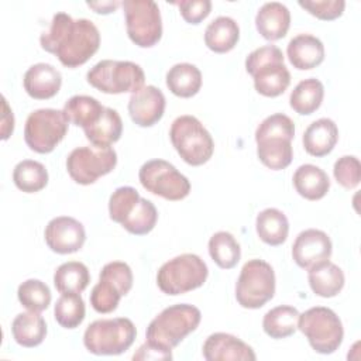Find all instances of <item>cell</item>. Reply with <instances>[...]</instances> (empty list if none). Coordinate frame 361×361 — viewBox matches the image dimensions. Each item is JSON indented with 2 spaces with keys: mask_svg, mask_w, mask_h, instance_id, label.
Wrapping results in <instances>:
<instances>
[{
  "mask_svg": "<svg viewBox=\"0 0 361 361\" xmlns=\"http://www.w3.org/2000/svg\"><path fill=\"white\" fill-rule=\"evenodd\" d=\"M39 44L44 51L56 55L63 66L78 68L97 52L100 32L87 18L73 20L66 13H56L49 30L41 34Z\"/></svg>",
  "mask_w": 361,
  "mask_h": 361,
  "instance_id": "cell-1",
  "label": "cell"
},
{
  "mask_svg": "<svg viewBox=\"0 0 361 361\" xmlns=\"http://www.w3.org/2000/svg\"><path fill=\"white\" fill-rule=\"evenodd\" d=\"M295 124L283 113H275L261 121L255 130L257 155L272 171H281L290 165L293 158L292 140Z\"/></svg>",
  "mask_w": 361,
  "mask_h": 361,
  "instance_id": "cell-2",
  "label": "cell"
},
{
  "mask_svg": "<svg viewBox=\"0 0 361 361\" xmlns=\"http://www.w3.org/2000/svg\"><path fill=\"white\" fill-rule=\"evenodd\" d=\"M200 319L202 313L196 306L188 303L172 305L151 320L145 338L151 344L172 351L188 334L197 329Z\"/></svg>",
  "mask_w": 361,
  "mask_h": 361,
  "instance_id": "cell-3",
  "label": "cell"
},
{
  "mask_svg": "<svg viewBox=\"0 0 361 361\" xmlns=\"http://www.w3.org/2000/svg\"><path fill=\"white\" fill-rule=\"evenodd\" d=\"M245 71L252 76L255 90L265 97L282 94L290 83L283 54L276 45H264L254 49L245 59Z\"/></svg>",
  "mask_w": 361,
  "mask_h": 361,
  "instance_id": "cell-4",
  "label": "cell"
},
{
  "mask_svg": "<svg viewBox=\"0 0 361 361\" xmlns=\"http://www.w3.org/2000/svg\"><path fill=\"white\" fill-rule=\"evenodd\" d=\"M135 336L137 329L127 317L99 319L85 330L83 344L94 355H118L133 345Z\"/></svg>",
  "mask_w": 361,
  "mask_h": 361,
  "instance_id": "cell-5",
  "label": "cell"
},
{
  "mask_svg": "<svg viewBox=\"0 0 361 361\" xmlns=\"http://www.w3.org/2000/svg\"><path fill=\"white\" fill-rule=\"evenodd\" d=\"M169 138L180 158L192 166L206 164L213 155V138L195 116L176 117L171 126Z\"/></svg>",
  "mask_w": 361,
  "mask_h": 361,
  "instance_id": "cell-6",
  "label": "cell"
},
{
  "mask_svg": "<svg viewBox=\"0 0 361 361\" xmlns=\"http://www.w3.org/2000/svg\"><path fill=\"white\" fill-rule=\"evenodd\" d=\"M209 275L206 262L196 254H180L161 265L157 285L166 295H183L200 288Z\"/></svg>",
  "mask_w": 361,
  "mask_h": 361,
  "instance_id": "cell-7",
  "label": "cell"
},
{
  "mask_svg": "<svg viewBox=\"0 0 361 361\" xmlns=\"http://www.w3.org/2000/svg\"><path fill=\"white\" fill-rule=\"evenodd\" d=\"M87 83L107 94L135 93L144 87L145 75L138 63L131 61L103 59L87 71Z\"/></svg>",
  "mask_w": 361,
  "mask_h": 361,
  "instance_id": "cell-8",
  "label": "cell"
},
{
  "mask_svg": "<svg viewBox=\"0 0 361 361\" xmlns=\"http://www.w3.org/2000/svg\"><path fill=\"white\" fill-rule=\"evenodd\" d=\"M298 329L319 354H333L343 343L344 329L340 317L329 307L316 306L299 314Z\"/></svg>",
  "mask_w": 361,
  "mask_h": 361,
  "instance_id": "cell-9",
  "label": "cell"
},
{
  "mask_svg": "<svg viewBox=\"0 0 361 361\" xmlns=\"http://www.w3.org/2000/svg\"><path fill=\"white\" fill-rule=\"evenodd\" d=\"M275 295V272L264 259L247 261L235 283V299L241 307L259 309Z\"/></svg>",
  "mask_w": 361,
  "mask_h": 361,
  "instance_id": "cell-10",
  "label": "cell"
},
{
  "mask_svg": "<svg viewBox=\"0 0 361 361\" xmlns=\"http://www.w3.org/2000/svg\"><path fill=\"white\" fill-rule=\"evenodd\" d=\"M69 121L63 110L38 109L30 113L24 127V140L30 149L49 154L65 138Z\"/></svg>",
  "mask_w": 361,
  "mask_h": 361,
  "instance_id": "cell-11",
  "label": "cell"
},
{
  "mask_svg": "<svg viewBox=\"0 0 361 361\" xmlns=\"http://www.w3.org/2000/svg\"><path fill=\"white\" fill-rule=\"evenodd\" d=\"M128 38L140 48H151L162 37L161 11L152 0H124L121 3Z\"/></svg>",
  "mask_w": 361,
  "mask_h": 361,
  "instance_id": "cell-12",
  "label": "cell"
},
{
  "mask_svg": "<svg viewBox=\"0 0 361 361\" xmlns=\"http://www.w3.org/2000/svg\"><path fill=\"white\" fill-rule=\"evenodd\" d=\"M133 288L131 268L121 261L106 264L99 275V282L90 292V305L97 313H111L117 309L121 296Z\"/></svg>",
  "mask_w": 361,
  "mask_h": 361,
  "instance_id": "cell-13",
  "label": "cell"
},
{
  "mask_svg": "<svg viewBox=\"0 0 361 361\" xmlns=\"http://www.w3.org/2000/svg\"><path fill=\"white\" fill-rule=\"evenodd\" d=\"M138 179L145 190L166 200H182L190 192L188 178L164 159H151L142 164Z\"/></svg>",
  "mask_w": 361,
  "mask_h": 361,
  "instance_id": "cell-14",
  "label": "cell"
},
{
  "mask_svg": "<svg viewBox=\"0 0 361 361\" xmlns=\"http://www.w3.org/2000/svg\"><path fill=\"white\" fill-rule=\"evenodd\" d=\"M117 165V154L111 147H79L66 158V171L79 185L94 183L99 178L110 173Z\"/></svg>",
  "mask_w": 361,
  "mask_h": 361,
  "instance_id": "cell-15",
  "label": "cell"
},
{
  "mask_svg": "<svg viewBox=\"0 0 361 361\" xmlns=\"http://www.w3.org/2000/svg\"><path fill=\"white\" fill-rule=\"evenodd\" d=\"M45 243L56 254H72L79 251L86 240L83 224L69 216L52 219L44 231Z\"/></svg>",
  "mask_w": 361,
  "mask_h": 361,
  "instance_id": "cell-16",
  "label": "cell"
},
{
  "mask_svg": "<svg viewBox=\"0 0 361 361\" xmlns=\"http://www.w3.org/2000/svg\"><path fill=\"white\" fill-rule=\"evenodd\" d=\"M333 251L330 237L317 228H307L298 234L292 245V258L298 267L310 269L316 264L330 259Z\"/></svg>",
  "mask_w": 361,
  "mask_h": 361,
  "instance_id": "cell-17",
  "label": "cell"
},
{
  "mask_svg": "<svg viewBox=\"0 0 361 361\" xmlns=\"http://www.w3.org/2000/svg\"><path fill=\"white\" fill-rule=\"evenodd\" d=\"M165 104L164 93L158 87L147 85L138 92L131 93L128 99V114L137 126L152 127L162 118Z\"/></svg>",
  "mask_w": 361,
  "mask_h": 361,
  "instance_id": "cell-18",
  "label": "cell"
},
{
  "mask_svg": "<svg viewBox=\"0 0 361 361\" xmlns=\"http://www.w3.org/2000/svg\"><path fill=\"white\" fill-rule=\"evenodd\" d=\"M202 353L207 361H254L257 358L247 343L228 333L210 334L203 344Z\"/></svg>",
  "mask_w": 361,
  "mask_h": 361,
  "instance_id": "cell-19",
  "label": "cell"
},
{
  "mask_svg": "<svg viewBox=\"0 0 361 361\" xmlns=\"http://www.w3.org/2000/svg\"><path fill=\"white\" fill-rule=\"evenodd\" d=\"M23 85L30 97L37 100H47L59 92L62 85V75L51 63L39 62L25 71Z\"/></svg>",
  "mask_w": 361,
  "mask_h": 361,
  "instance_id": "cell-20",
  "label": "cell"
},
{
  "mask_svg": "<svg viewBox=\"0 0 361 361\" xmlns=\"http://www.w3.org/2000/svg\"><path fill=\"white\" fill-rule=\"evenodd\" d=\"M290 25V13L279 1H269L259 7L255 16L257 31L268 41H276L286 35Z\"/></svg>",
  "mask_w": 361,
  "mask_h": 361,
  "instance_id": "cell-21",
  "label": "cell"
},
{
  "mask_svg": "<svg viewBox=\"0 0 361 361\" xmlns=\"http://www.w3.org/2000/svg\"><path fill=\"white\" fill-rule=\"evenodd\" d=\"M286 55L293 68L299 71L313 69L324 61V45L314 35L299 34L289 41Z\"/></svg>",
  "mask_w": 361,
  "mask_h": 361,
  "instance_id": "cell-22",
  "label": "cell"
},
{
  "mask_svg": "<svg viewBox=\"0 0 361 361\" xmlns=\"http://www.w3.org/2000/svg\"><path fill=\"white\" fill-rule=\"evenodd\" d=\"M338 141V128L331 118H319L303 133L305 151L316 158L330 154Z\"/></svg>",
  "mask_w": 361,
  "mask_h": 361,
  "instance_id": "cell-23",
  "label": "cell"
},
{
  "mask_svg": "<svg viewBox=\"0 0 361 361\" xmlns=\"http://www.w3.org/2000/svg\"><path fill=\"white\" fill-rule=\"evenodd\" d=\"M307 279L314 295L320 298H333L344 286V274L338 265L326 259L307 269Z\"/></svg>",
  "mask_w": 361,
  "mask_h": 361,
  "instance_id": "cell-24",
  "label": "cell"
},
{
  "mask_svg": "<svg viewBox=\"0 0 361 361\" xmlns=\"http://www.w3.org/2000/svg\"><path fill=\"white\" fill-rule=\"evenodd\" d=\"M295 190L307 200H320L330 189V179L327 173L312 164L300 165L293 173Z\"/></svg>",
  "mask_w": 361,
  "mask_h": 361,
  "instance_id": "cell-25",
  "label": "cell"
},
{
  "mask_svg": "<svg viewBox=\"0 0 361 361\" xmlns=\"http://www.w3.org/2000/svg\"><path fill=\"white\" fill-rule=\"evenodd\" d=\"M240 39V28L235 20L227 16L214 18L204 31L206 47L217 54H226L231 51Z\"/></svg>",
  "mask_w": 361,
  "mask_h": 361,
  "instance_id": "cell-26",
  "label": "cell"
},
{
  "mask_svg": "<svg viewBox=\"0 0 361 361\" xmlns=\"http://www.w3.org/2000/svg\"><path fill=\"white\" fill-rule=\"evenodd\" d=\"M83 133L92 145L107 148L111 144L117 142L121 137V133H123L121 117L117 113V110L111 107H104L100 118L94 124L83 128Z\"/></svg>",
  "mask_w": 361,
  "mask_h": 361,
  "instance_id": "cell-27",
  "label": "cell"
},
{
  "mask_svg": "<svg viewBox=\"0 0 361 361\" xmlns=\"http://www.w3.org/2000/svg\"><path fill=\"white\" fill-rule=\"evenodd\" d=\"M13 338L17 344L32 348L39 345L47 336V323L38 312L18 313L11 323Z\"/></svg>",
  "mask_w": 361,
  "mask_h": 361,
  "instance_id": "cell-28",
  "label": "cell"
},
{
  "mask_svg": "<svg viewBox=\"0 0 361 361\" xmlns=\"http://www.w3.org/2000/svg\"><path fill=\"white\" fill-rule=\"evenodd\" d=\"M255 228L261 241L268 245L276 247L286 241L289 233V221L281 210L275 207H268L258 213L255 220Z\"/></svg>",
  "mask_w": 361,
  "mask_h": 361,
  "instance_id": "cell-29",
  "label": "cell"
},
{
  "mask_svg": "<svg viewBox=\"0 0 361 361\" xmlns=\"http://www.w3.org/2000/svg\"><path fill=\"white\" fill-rule=\"evenodd\" d=\"M166 86L178 97H192L202 87V72L192 63H176L166 72Z\"/></svg>",
  "mask_w": 361,
  "mask_h": 361,
  "instance_id": "cell-30",
  "label": "cell"
},
{
  "mask_svg": "<svg viewBox=\"0 0 361 361\" xmlns=\"http://www.w3.org/2000/svg\"><path fill=\"white\" fill-rule=\"evenodd\" d=\"M324 97V86L316 78L300 80L289 96L290 107L302 116L313 114L322 104Z\"/></svg>",
  "mask_w": 361,
  "mask_h": 361,
  "instance_id": "cell-31",
  "label": "cell"
},
{
  "mask_svg": "<svg viewBox=\"0 0 361 361\" xmlns=\"http://www.w3.org/2000/svg\"><path fill=\"white\" fill-rule=\"evenodd\" d=\"M299 312L293 306L282 305L268 310L262 319V329L271 338H286L298 330Z\"/></svg>",
  "mask_w": 361,
  "mask_h": 361,
  "instance_id": "cell-32",
  "label": "cell"
},
{
  "mask_svg": "<svg viewBox=\"0 0 361 361\" xmlns=\"http://www.w3.org/2000/svg\"><path fill=\"white\" fill-rule=\"evenodd\" d=\"M103 110L104 106H102L97 99L86 94L72 96L63 106V113L68 121L82 128L94 124L100 118Z\"/></svg>",
  "mask_w": 361,
  "mask_h": 361,
  "instance_id": "cell-33",
  "label": "cell"
},
{
  "mask_svg": "<svg viewBox=\"0 0 361 361\" xmlns=\"http://www.w3.org/2000/svg\"><path fill=\"white\" fill-rule=\"evenodd\" d=\"M90 282L87 267L79 261L61 264L54 274V285L59 293H80Z\"/></svg>",
  "mask_w": 361,
  "mask_h": 361,
  "instance_id": "cell-34",
  "label": "cell"
},
{
  "mask_svg": "<svg viewBox=\"0 0 361 361\" xmlns=\"http://www.w3.org/2000/svg\"><path fill=\"white\" fill-rule=\"evenodd\" d=\"M209 254L220 268L231 269L241 258V248L231 233L217 231L209 240Z\"/></svg>",
  "mask_w": 361,
  "mask_h": 361,
  "instance_id": "cell-35",
  "label": "cell"
},
{
  "mask_svg": "<svg viewBox=\"0 0 361 361\" xmlns=\"http://www.w3.org/2000/svg\"><path fill=\"white\" fill-rule=\"evenodd\" d=\"M13 180L20 190L25 193H35L47 186L48 171L38 161L23 159L14 166Z\"/></svg>",
  "mask_w": 361,
  "mask_h": 361,
  "instance_id": "cell-36",
  "label": "cell"
},
{
  "mask_svg": "<svg viewBox=\"0 0 361 361\" xmlns=\"http://www.w3.org/2000/svg\"><path fill=\"white\" fill-rule=\"evenodd\" d=\"M86 314L85 302L80 293H62L54 307V316L63 329H76Z\"/></svg>",
  "mask_w": 361,
  "mask_h": 361,
  "instance_id": "cell-37",
  "label": "cell"
},
{
  "mask_svg": "<svg viewBox=\"0 0 361 361\" xmlns=\"http://www.w3.org/2000/svg\"><path fill=\"white\" fill-rule=\"evenodd\" d=\"M158 212L154 203L148 199L140 197L134 212L121 223V226L134 235H145L155 227Z\"/></svg>",
  "mask_w": 361,
  "mask_h": 361,
  "instance_id": "cell-38",
  "label": "cell"
},
{
  "mask_svg": "<svg viewBox=\"0 0 361 361\" xmlns=\"http://www.w3.org/2000/svg\"><path fill=\"white\" fill-rule=\"evenodd\" d=\"M20 303L31 312H42L51 303V290L47 283L39 279H27L17 289Z\"/></svg>",
  "mask_w": 361,
  "mask_h": 361,
  "instance_id": "cell-39",
  "label": "cell"
},
{
  "mask_svg": "<svg viewBox=\"0 0 361 361\" xmlns=\"http://www.w3.org/2000/svg\"><path fill=\"white\" fill-rule=\"evenodd\" d=\"M140 193L131 186L117 188L109 199V216L113 221L121 224L135 209Z\"/></svg>",
  "mask_w": 361,
  "mask_h": 361,
  "instance_id": "cell-40",
  "label": "cell"
},
{
  "mask_svg": "<svg viewBox=\"0 0 361 361\" xmlns=\"http://www.w3.org/2000/svg\"><path fill=\"white\" fill-rule=\"evenodd\" d=\"M336 180L345 189H354L361 180V164L354 155H344L334 162Z\"/></svg>",
  "mask_w": 361,
  "mask_h": 361,
  "instance_id": "cell-41",
  "label": "cell"
},
{
  "mask_svg": "<svg viewBox=\"0 0 361 361\" xmlns=\"http://www.w3.org/2000/svg\"><path fill=\"white\" fill-rule=\"evenodd\" d=\"M298 4L316 18L324 21L338 18L345 7L344 0H300Z\"/></svg>",
  "mask_w": 361,
  "mask_h": 361,
  "instance_id": "cell-42",
  "label": "cell"
},
{
  "mask_svg": "<svg viewBox=\"0 0 361 361\" xmlns=\"http://www.w3.org/2000/svg\"><path fill=\"white\" fill-rule=\"evenodd\" d=\"M175 4L179 7L182 18L189 24L202 23L212 11L210 0H182Z\"/></svg>",
  "mask_w": 361,
  "mask_h": 361,
  "instance_id": "cell-43",
  "label": "cell"
},
{
  "mask_svg": "<svg viewBox=\"0 0 361 361\" xmlns=\"http://www.w3.org/2000/svg\"><path fill=\"white\" fill-rule=\"evenodd\" d=\"M134 360H172V351L145 341L133 355Z\"/></svg>",
  "mask_w": 361,
  "mask_h": 361,
  "instance_id": "cell-44",
  "label": "cell"
},
{
  "mask_svg": "<svg viewBox=\"0 0 361 361\" xmlns=\"http://www.w3.org/2000/svg\"><path fill=\"white\" fill-rule=\"evenodd\" d=\"M3 100V117H1V140H7L14 131V116L6 97Z\"/></svg>",
  "mask_w": 361,
  "mask_h": 361,
  "instance_id": "cell-45",
  "label": "cell"
},
{
  "mask_svg": "<svg viewBox=\"0 0 361 361\" xmlns=\"http://www.w3.org/2000/svg\"><path fill=\"white\" fill-rule=\"evenodd\" d=\"M87 6L90 8H93L94 13H97V14H110L120 6V3L118 1H102V3L99 1V3H87Z\"/></svg>",
  "mask_w": 361,
  "mask_h": 361,
  "instance_id": "cell-46",
  "label": "cell"
}]
</instances>
